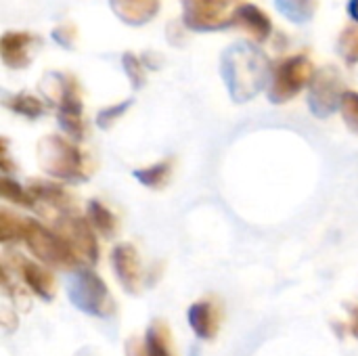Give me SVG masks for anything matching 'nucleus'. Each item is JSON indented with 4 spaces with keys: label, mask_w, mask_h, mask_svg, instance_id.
Listing matches in <instances>:
<instances>
[{
    "label": "nucleus",
    "mask_w": 358,
    "mask_h": 356,
    "mask_svg": "<svg viewBox=\"0 0 358 356\" xmlns=\"http://www.w3.org/2000/svg\"><path fill=\"white\" fill-rule=\"evenodd\" d=\"M220 73L231 92V99L245 103L266 86L271 78V63L258 46L233 44L222 52Z\"/></svg>",
    "instance_id": "obj_1"
},
{
    "label": "nucleus",
    "mask_w": 358,
    "mask_h": 356,
    "mask_svg": "<svg viewBox=\"0 0 358 356\" xmlns=\"http://www.w3.org/2000/svg\"><path fill=\"white\" fill-rule=\"evenodd\" d=\"M40 88L46 94V99L57 105L59 126L71 138L76 141L82 138L84 122H82V97H80L78 82L65 73H46Z\"/></svg>",
    "instance_id": "obj_2"
},
{
    "label": "nucleus",
    "mask_w": 358,
    "mask_h": 356,
    "mask_svg": "<svg viewBox=\"0 0 358 356\" xmlns=\"http://www.w3.org/2000/svg\"><path fill=\"white\" fill-rule=\"evenodd\" d=\"M38 162L42 170L61 180H84L86 174V159L78 147H73L63 136H44L38 143Z\"/></svg>",
    "instance_id": "obj_3"
},
{
    "label": "nucleus",
    "mask_w": 358,
    "mask_h": 356,
    "mask_svg": "<svg viewBox=\"0 0 358 356\" xmlns=\"http://www.w3.org/2000/svg\"><path fill=\"white\" fill-rule=\"evenodd\" d=\"M23 241L27 243L29 252H34V256L48 266L67 269V271L80 266V256L55 231H48L36 220L25 218Z\"/></svg>",
    "instance_id": "obj_4"
},
{
    "label": "nucleus",
    "mask_w": 358,
    "mask_h": 356,
    "mask_svg": "<svg viewBox=\"0 0 358 356\" xmlns=\"http://www.w3.org/2000/svg\"><path fill=\"white\" fill-rule=\"evenodd\" d=\"M67 296L71 304L86 315L107 319L115 313V304L105 281L92 271H76L69 279Z\"/></svg>",
    "instance_id": "obj_5"
},
{
    "label": "nucleus",
    "mask_w": 358,
    "mask_h": 356,
    "mask_svg": "<svg viewBox=\"0 0 358 356\" xmlns=\"http://www.w3.org/2000/svg\"><path fill=\"white\" fill-rule=\"evenodd\" d=\"M315 78V67L304 55H294L281 61L268 82V99L275 105L292 101L304 86H310Z\"/></svg>",
    "instance_id": "obj_6"
},
{
    "label": "nucleus",
    "mask_w": 358,
    "mask_h": 356,
    "mask_svg": "<svg viewBox=\"0 0 358 356\" xmlns=\"http://www.w3.org/2000/svg\"><path fill=\"white\" fill-rule=\"evenodd\" d=\"M182 25L193 31H216L231 27L235 0H180Z\"/></svg>",
    "instance_id": "obj_7"
},
{
    "label": "nucleus",
    "mask_w": 358,
    "mask_h": 356,
    "mask_svg": "<svg viewBox=\"0 0 358 356\" xmlns=\"http://www.w3.org/2000/svg\"><path fill=\"white\" fill-rule=\"evenodd\" d=\"M344 84L340 73L334 67H323L315 71V78L310 82V92H308V105L310 111L317 118H327L331 115L344 99Z\"/></svg>",
    "instance_id": "obj_8"
},
{
    "label": "nucleus",
    "mask_w": 358,
    "mask_h": 356,
    "mask_svg": "<svg viewBox=\"0 0 358 356\" xmlns=\"http://www.w3.org/2000/svg\"><path fill=\"white\" fill-rule=\"evenodd\" d=\"M55 233L80 256V260L84 258L86 262L94 264L99 258V243L96 237L90 229V225L76 216V214H63L55 220Z\"/></svg>",
    "instance_id": "obj_9"
},
{
    "label": "nucleus",
    "mask_w": 358,
    "mask_h": 356,
    "mask_svg": "<svg viewBox=\"0 0 358 356\" xmlns=\"http://www.w3.org/2000/svg\"><path fill=\"white\" fill-rule=\"evenodd\" d=\"M231 25L241 27V29H243L254 42H258V44L266 42L268 36H271V29H273L271 17H268L260 6L250 4V2H243V4H239V6H235Z\"/></svg>",
    "instance_id": "obj_10"
},
{
    "label": "nucleus",
    "mask_w": 358,
    "mask_h": 356,
    "mask_svg": "<svg viewBox=\"0 0 358 356\" xmlns=\"http://www.w3.org/2000/svg\"><path fill=\"white\" fill-rule=\"evenodd\" d=\"M36 38L27 31H4L0 40V57L6 67L10 69H23L29 65V50L34 46Z\"/></svg>",
    "instance_id": "obj_11"
},
{
    "label": "nucleus",
    "mask_w": 358,
    "mask_h": 356,
    "mask_svg": "<svg viewBox=\"0 0 358 356\" xmlns=\"http://www.w3.org/2000/svg\"><path fill=\"white\" fill-rule=\"evenodd\" d=\"M111 264H113L115 277L124 285V290L136 292L138 281H141V264H138L136 250L130 243H120L117 248H113Z\"/></svg>",
    "instance_id": "obj_12"
},
{
    "label": "nucleus",
    "mask_w": 358,
    "mask_h": 356,
    "mask_svg": "<svg viewBox=\"0 0 358 356\" xmlns=\"http://www.w3.org/2000/svg\"><path fill=\"white\" fill-rule=\"evenodd\" d=\"M109 4L115 17L132 27L149 23L159 10V0H109Z\"/></svg>",
    "instance_id": "obj_13"
},
{
    "label": "nucleus",
    "mask_w": 358,
    "mask_h": 356,
    "mask_svg": "<svg viewBox=\"0 0 358 356\" xmlns=\"http://www.w3.org/2000/svg\"><path fill=\"white\" fill-rule=\"evenodd\" d=\"M189 325L201 340H212L218 332V317L212 302L201 300L189 308Z\"/></svg>",
    "instance_id": "obj_14"
},
{
    "label": "nucleus",
    "mask_w": 358,
    "mask_h": 356,
    "mask_svg": "<svg viewBox=\"0 0 358 356\" xmlns=\"http://www.w3.org/2000/svg\"><path fill=\"white\" fill-rule=\"evenodd\" d=\"M21 277L27 283V287L42 300H50L55 296V279L46 269L34 262H21Z\"/></svg>",
    "instance_id": "obj_15"
},
{
    "label": "nucleus",
    "mask_w": 358,
    "mask_h": 356,
    "mask_svg": "<svg viewBox=\"0 0 358 356\" xmlns=\"http://www.w3.org/2000/svg\"><path fill=\"white\" fill-rule=\"evenodd\" d=\"M86 216H88V220H90V227H92L99 235H103L105 239L113 237V233H115V229H117V218L111 214V210H109L107 206H103L101 201L92 199V201H88Z\"/></svg>",
    "instance_id": "obj_16"
},
{
    "label": "nucleus",
    "mask_w": 358,
    "mask_h": 356,
    "mask_svg": "<svg viewBox=\"0 0 358 356\" xmlns=\"http://www.w3.org/2000/svg\"><path fill=\"white\" fill-rule=\"evenodd\" d=\"M317 0H275L277 10L296 25L308 23L317 13Z\"/></svg>",
    "instance_id": "obj_17"
},
{
    "label": "nucleus",
    "mask_w": 358,
    "mask_h": 356,
    "mask_svg": "<svg viewBox=\"0 0 358 356\" xmlns=\"http://www.w3.org/2000/svg\"><path fill=\"white\" fill-rule=\"evenodd\" d=\"M145 348H147V356H172V348H170V332H168L162 323H153V325L147 329Z\"/></svg>",
    "instance_id": "obj_18"
},
{
    "label": "nucleus",
    "mask_w": 358,
    "mask_h": 356,
    "mask_svg": "<svg viewBox=\"0 0 358 356\" xmlns=\"http://www.w3.org/2000/svg\"><path fill=\"white\" fill-rule=\"evenodd\" d=\"M6 107H10L13 111L34 120V118H40L42 111H44V105L40 103V99L27 94V92H21V94H15L13 99H6Z\"/></svg>",
    "instance_id": "obj_19"
},
{
    "label": "nucleus",
    "mask_w": 358,
    "mask_h": 356,
    "mask_svg": "<svg viewBox=\"0 0 358 356\" xmlns=\"http://www.w3.org/2000/svg\"><path fill=\"white\" fill-rule=\"evenodd\" d=\"M338 52L348 65L358 63V27H346L338 40Z\"/></svg>",
    "instance_id": "obj_20"
},
{
    "label": "nucleus",
    "mask_w": 358,
    "mask_h": 356,
    "mask_svg": "<svg viewBox=\"0 0 358 356\" xmlns=\"http://www.w3.org/2000/svg\"><path fill=\"white\" fill-rule=\"evenodd\" d=\"M136 180H141L145 187H162L166 183V178L170 176V162H159L151 168H143V170H136L134 172Z\"/></svg>",
    "instance_id": "obj_21"
},
{
    "label": "nucleus",
    "mask_w": 358,
    "mask_h": 356,
    "mask_svg": "<svg viewBox=\"0 0 358 356\" xmlns=\"http://www.w3.org/2000/svg\"><path fill=\"white\" fill-rule=\"evenodd\" d=\"M25 233V218L10 216L6 210L0 212V239L10 241V239H23Z\"/></svg>",
    "instance_id": "obj_22"
},
{
    "label": "nucleus",
    "mask_w": 358,
    "mask_h": 356,
    "mask_svg": "<svg viewBox=\"0 0 358 356\" xmlns=\"http://www.w3.org/2000/svg\"><path fill=\"white\" fill-rule=\"evenodd\" d=\"M0 193H2V197L8 199V201L21 204V206H27V208H29V206H36L34 195H31L27 189H23L21 185L8 180V178H2V183H0Z\"/></svg>",
    "instance_id": "obj_23"
},
{
    "label": "nucleus",
    "mask_w": 358,
    "mask_h": 356,
    "mask_svg": "<svg viewBox=\"0 0 358 356\" xmlns=\"http://www.w3.org/2000/svg\"><path fill=\"white\" fill-rule=\"evenodd\" d=\"M122 65H124V69H126V76L130 78V84L134 86V88H143L145 86V65H143V61L136 57V55H132V52H124L122 55Z\"/></svg>",
    "instance_id": "obj_24"
},
{
    "label": "nucleus",
    "mask_w": 358,
    "mask_h": 356,
    "mask_svg": "<svg viewBox=\"0 0 358 356\" xmlns=\"http://www.w3.org/2000/svg\"><path fill=\"white\" fill-rule=\"evenodd\" d=\"M340 109H342V115H344L346 126H348L352 132H358V92H355V90H346Z\"/></svg>",
    "instance_id": "obj_25"
},
{
    "label": "nucleus",
    "mask_w": 358,
    "mask_h": 356,
    "mask_svg": "<svg viewBox=\"0 0 358 356\" xmlns=\"http://www.w3.org/2000/svg\"><path fill=\"white\" fill-rule=\"evenodd\" d=\"M130 103L132 101H124V103H120V105H111V107H107V109H103L99 115H96V124L101 126V128H109L128 107H130Z\"/></svg>",
    "instance_id": "obj_26"
},
{
    "label": "nucleus",
    "mask_w": 358,
    "mask_h": 356,
    "mask_svg": "<svg viewBox=\"0 0 358 356\" xmlns=\"http://www.w3.org/2000/svg\"><path fill=\"white\" fill-rule=\"evenodd\" d=\"M52 38H55L61 46L71 48L73 42H76V27H71V25H61V27H57V29L52 31Z\"/></svg>",
    "instance_id": "obj_27"
},
{
    "label": "nucleus",
    "mask_w": 358,
    "mask_h": 356,
    "mask_svg": "<svg viewBox=\"0 0 358 356\" xmlns=\"http://www.w3.org/2000/svg\"><path fill=\"white\" fill-rule=\"evenodd\" d=\"M126 353H128V356H147V348H145L143 342L130 340V342L126 344Z\"/></svg>",
    "instance_id": "obj_28"
},
{
    "label": "nucleus",
    "mask_w": 358,
    "mask_h": 356,
    "mask_svg": "<svg viewBox=\"0 0 358 356\" xmlns=\"http://www.w3.org/2000/svg\"><path fill=\"white\" fill-rule=\"evenodd\" d=\"M348 15L358 23V0H348Z\"/></svg>",
    "instance_id": "obj_29"
},
{
    "label": "nucleus",
    "mask_w": 358,
    "mask_h": 356,
    "mask_svg": "<svg viewBox=\"0 0 358 356\" xmlns=\"http://www.w3.org/2000/svg\"><path fill=\"white\" fill-rule=\"evenodd\" d=\"M352 334L358 336V308L352 311Z\"/></svg>",
    "instance_id": "obj_30"
}]
</instances>
